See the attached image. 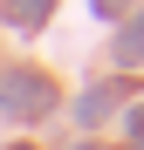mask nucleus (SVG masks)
<instances>
[{
	"label": "nucleus",
	"instance_id": "7ed1b4c3",
	"mask_svg": "<svg viewBox=\"0 0 144 150\" xmlns=\"http://www.w3.org/2000/svg\"><path fill=\"white\" fill-rule=\"evenodd\" d=\"M117 55H124V62H137V55H144V28H130L124 41H117Z\"/></svg>",
	"mask_w": 144,
	"mask_h": 150
},
{
	"label": "nucleus",
	"instance_id": "f257e3e1",
	"mask_svg": "<svg viewBox=\"0 0 144 150\" xmlns=\"http://www.w3.org/2000/svg\"><path fill=\"white\" fill-rule=\"evenodd\" d=\"M0 109H7V116H34V109H48V82L14 75V82H7V96H0Z\"/></svg>",
	"mask_w": 144,
	"mask_h": 150
},
{
	"label": "nucleus",
	"instance_id": "20e7f679",
	"mask_svg": "<svg viewBox=\"0 0 144 150\" xmlns=\"http://www.w3.org/2000/svg\"><path fill=\"white\" fill-rule=\"evenodd\" d=\"M96 7H103V14H117V7H130V0H96Z\"/></svg>",
	"mask_w": 144,
	"mask_h": 150
},
{
	"label": "nucleus",
	"instance_id": "f03ea898",
	"mask_svg": "<svg viewBox=\"0 0 144 150\" xmlns=\"http://www.w3.org/2000/svg\"><path fill=\"white\" fill-rule=\"evenodd\" d=\"M48 7H55V0H14V7H7V14H14V21H41Z\"/></svg>",
	"mask_w": 144,
	"mask_h": 150
}]
</instances>
